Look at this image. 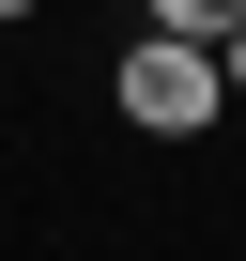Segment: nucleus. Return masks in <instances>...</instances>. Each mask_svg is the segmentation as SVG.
Segmentation results:
<instances>
[{
	"label": "nucleus",
	"mask_w": 246,
	"mask_h": 261,
	"mask_svg": "<svg viewBox=\"0 0 246 261\" xmlns=\"http://www.w3.org/2000/svg\"><path fill=\"white\" fill-rule=\"evenodd\" d=\"M108 92H123V123H139V139H200V123L231 108V62H215V46H169V31H139Z\"/></svg>",
	"instance_id": "f257e3e1"
},
{
	"label": "nucleus",
	"mask_w": 246,
	"mask_h": 261,
	"mask_svg": "<svg viewBox=\"0 0 246 261\" xmlns=\"http://www.w3.org/2000/svg\"><path fill=\"white\" fill-rule=\"evenodd\" d=\"M139 31H169V46H231L246 0H139Z\"/></svg>",
	"instance_id": "f03ea898"
},
{
	"label": "nucleus",
	"mask_w": 246,
	"mask_h": 261,
	"mask_svg": "<svg viewBox=\"0 0 246 261\" xmlns=\"http://www.w3.org/2000/svg\"><path fill=\"white\" fill-rule=\"evenodd\" d=\"M16 16H31V0H0V31H16Z\"/></svg>",
	"instance_id": "20e7f679"
},
{
	"label": "nucleus",
	"mask_w": 246,
	"mask_h": 261,
	"mask_svg": "<svg viewBox=\"0 0 246 261\" xmlns=\"http://www.w3.org/2000/svg\"><path fill=\"white\" fill-rule=\"evenodd\" d=\"M215 62H231V108H246V31H231V46H215Z\"/></svg>",
	"instance_id": "7ed1b4c3"
}]
</instances>
